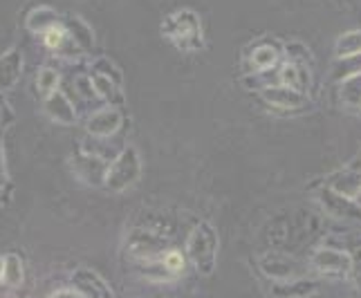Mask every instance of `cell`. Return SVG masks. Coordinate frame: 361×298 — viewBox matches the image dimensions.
Here are the masks:
<instances>
[{
    "label": "cell",
    "mask_w": 361,
    "mask_h": 298,
    "mask_svg": "<svg viewBox=\"0 0 361 298\" xmlns=\"http://www.w3.org/2000/svg\"><path fill=\"white\" fill-rule=\"evenodd\" d=\"M161 36L171 41L180 52L195 54L204 47L202 20L193 9H178L161 20Z\"/></svg>",
    "instance_id": "obj_1"
},
{
    "label": "cell",
    "mask_w": 361,
    "mask_h": 298,
    "mask_svg": "<svg viewBox=\"0 0 361 298\" xmlns=\"http://www.w3.org/2000/svg\"><path fill=\"white\" fill-rule=\"evenodd\" d=\"M218 247H220L218 233L209 222L195 225V229L189 235V242H186V254H189L191 263L202 276L214 274L218 263Z\"/></svg>",
    "instance_id": "obj_2"
},
{
    "label": "cell",
    "mask_w": 361,
    "mask_h": 298,
    "mask_svg": "<svg viewBox=\"0 0 361 298\" xmlns=\"http://www.w3.org/2000/svg\"><path fill=\"white\" fill-rule=\"evenodd\" d=\"M140 175H142V157L137 153L135 146H126V148H121V153L113 161H110L104 186L113 193H121L140 180Z\"/></svg>",
    "instance_id": "obj_3"
},
{
    "label": "cell",
    "mask_w": 361,
    "mask_h": 298,
    "mask_svg": "<svg viewBox=\"0 0 361 298\" xmlns=\"http://www.w3.org/2000/svg\"><path fill=\"white\" fill-rule=\"evenodd\" d=\"M260 97H263V101L271 110H283L285 115L301 113V110L307 108V94L305 92H298L294 88H288V85H283V83L260 90Z\"/></svg>",
    "instance_id": "obj_4"
},
{
    "label": "cell",
    "mask_w": 361,
    "mask_h": 298,
    "mask_svg": "<svg viewBox=\"0 0 361 298\" xmlns=\"http://www.w3.org/2000/svg\"><path fill=\"white\" fill-rule=\"evenodd\" d=\"M108 166L110 161L102 155H94L88 151H81L72 157V168L77 173V178L83 180L90 186H104L106 175H108Z\"/></svg>",
    "instance_id": "obj_5"
},
{
    "label": "cell",
    "mask_w": 361,
    "mask_h": 298,
    "mask_svg": "<svg viewBox=\"0 0 361 298\" xmlns=\"http://www.w3.org/2000/svg\"><path fill=\"white\" fill-rule=\"evenodd\" d=\"M319 202L332 218L345 222H361V206L357 204V200L332 191L330 186H323L319 191Z\"/></svg>",
    "instance_id": "obj_6"
},
{
    "label": "cell",
    "mask_w": 361,
    "mask_h": 298,
    "mask_svg": "<svg viewBox=\"0 0 361 298\" xmlns=\"http://www.w3.org/2000/svg\"><path fill=\"white\" fill-rule=\"evenodd\" d=\"M312 267L326 276H350L353 269V256L341 249H332V247H323L314 252Z\"/></svg>",
    "instance_id": "obj_7"
},
{
    "label": "cell",
    "mask_w": 361,
    "mask_h": 298,
    "mask_svg": "<svg viewBox=\"0 0 361 298\" xmlns=\"http://www.w3.org/2000/svg\"><path fill=\"white\" fill-rule=\"evenodd\" d=\"M70 280H72V290H77L83 298H115L110 285L94 269L88 267L74 269Z\"/></svg>",
    "instance_id": "obj_8"
},
{
    "label": "cell",
    "mask_w": 361,
    "mask_h": 298,
    "mask_svg": "<svg viewBox=\"0 0 361 298\" xmlns=\"http://www.w3.org/2000/svg\"><path fill=\"white\" fill-rule=\"evenodd\" d=\"M121 126H123L121 110L117 106H108V108L97 110L88 119L85 130H88V135L94 139H108V137H113V135H117Z\"/></svg>",
    "instance_id": "obj_9"
},
{
    "label": "cell",
    "mask_w": 361,
    "mask_h": 298,
    "mask_svg": "<svg viewBox=\"0 0 361 298\" xmlns=\"http://www.w3.org/2000/svg\"><path fill=\"white\" fill-rule=\"evenodd\" d=\"M43 110L59 126H72L77 121V106L70 101V97L63 90H54L49 97H45Z\"/></svg>",
    "instance_id": "obj_10"
},
{
    "label": "cell",
    "mask_w": 361,
    "mask_h": 298,
    "mask_svg": "<svg viewBox=\"0 0 361 298\" xmlns=\"http://www.w3.org/2000/svg\"><path fill=\"white\" fill-rule=\"evenodd\" d=\"M23 77V52L18 47H9L0 54V92L14 90Z\"/></svg>",
    "instance_id": "obj_11"
},
{
    "label": "cell",
    "mask_w": 361,
    "mask_h": 298,
    "mask_svg": "<svg viewBox=\"0 0 361 298\" xmlns=\"http://www.w3.org/2000/svg\"><path fill=\"white\" fill-rule=\"evenodd\" d=\"M281 49L279 45H274L269 41L258 43L252 54H247V68L249 72H263V70H274L281 61Z\"/></svg>",
    "instance_id": "obj_12"
},
{
    "label": "cell",
    "mask_w": 361,
    "mask_h": 298,
    "mask_svg": "<svg viewBox=\"0 0 361 298\" xmlns=\"http://www.w3.org/2000/svg\"><path fill=\"white\" fill-rule=\"evenodd\" d=\"M61 20V14L49 5H39L27 11V16H25V30H27L30 34H36L41 36L45 34L49 27H54V25H59Z\"/></svg>",
    "instance_id": "obj_13"
},
{
    "label": "cell",
    "mask_w": 361,
    "mask_h": 298,
    "mask_svg": "<svg viewBox=\"0 0 361 298\" xmlns=\"http://www.w3.org/2000/svg\"><path fill=\"white\" fill-rule=\"evenodd\" d=\"M63 27L68 30V34H70V39L77 43V47L81 49V52L85 54V52H92L94 49V32H92V27L88 23H85L81 16H77V14H70V16H66L63 20Z\"/></svg>",
    "instance_id": "obj_14"
},
{
    "label": "cell",
    "mask_w": 361,
    "mask_h": 298,
    "mask_svg": "<svg viewBox=\"0 0 361 298\" xmlns=\"http://www.w3.org/2000/svg\"><path fill=\"white\" fill-rule=\"evenodd\" d=\"M332 191H337L345 197H355L361 193V170H350V168H345V170H337V173H332V175L328 178V184Z\"/></svg>",
    "instance_id": "obj_15"
},
{
    "label": "cell",
    "mask_w": 361,
    "mask_h": 298,
    "mask_svg": "<svg viewBox=\"0 0 361 298\" xmlns=\"http://www.w3.org/2000/svg\"><path fill=\"white\" fill-rule=\"evenodd\" d=\"M90 77H92V85H94L99 99H104L108 106H117V108L123 104V85H119L113 79L104 77V74H97L92 70H90Z\"/></svg>",
    "instance_id": "obj_16"
},
{
    "label": "cell",
    "mask_w": 361,
    "mask_h": 298,
    "mask_svg": "<svg viewBox=\"0 0 361 298\" xmlns=\"http://www.w3.org/2000/svg\"><path fill=\"white\" fill-rule=\"evenodd\" d=\"M281 74V83L288 85V88H294L298 92H305L310 88V68L307 66H296V63H283L279 68Z\"/></svg>",
    "instance_id": "obj_17"
},
{
    "label": "cell",
    "mask_w": 361,
    "mask_h": 298,
    "mask_svg": "<svg viewBox=\"0 0 361 298\" xmlns=\"http://www.w3.org/2000/svg\"><path fill=\"white\" fill-rule=\"evenodd\" d=\"M130 254L148 260L157 254H161V240H157L153 233H146V231H135L133 238H130Z\"/></svg>",
    "instance_id": "obj_18"
},
{
    "label": "cell",
    "mask_w": 361,
    "mask_h": 298,
    "mask_svg": "<svg viewBox=\"0 0 361 298\" xmlns=\"http://www.w3.org/2000/svg\"><path fill=\"white\" fill-rule=\"evenodd\" d=\"M339 101L348 110L361 108V74H353L339 81Z\"/></svg>",
    "instance_id": "obj_19"
},
{
    "label": "cell",
    "mask_w": 361,
    "mask_h": 298,
    "mask_svg": "<svg viewBox=\"0 0 361 298\" xmlns=\"http://www.w3.org/2000/svg\"><path fill=\"white\" fill-rule=\"evenodd\" d=\"M317 283L314 280H290L281 283L274 287V296L276 298H307L310 294H314Z\"/></svg>",
    "instance_id": "obj_20"
},
{
    "label": "cell",
    "mask_w": 361,
    "mask_h": 298,
    "mask_svg": "<svg viewBox=\"0 0 361 298\" xmlns=\"http://www.w3.org/2000/svg\"><path fill=\"white\" fill-rule=\"evenodd\" d=\"M357 54H361V30H348L334 43V56L345 58Z\"/></svg>",
    "instance_id": "obj_21"
},
{
    "label": "cell",
    "mask_w": 361,
    "mask_h": 298,
    "mask_svg": "<svg viewBox=\"0 0 361 298\" xmlns=\"http://www.w3.org/2000/svg\"><path fill=\"white\" fill-rule=\"evenodd\" d=\"M263 271L271 278H279V280H294L298 269L294 263H288V260H279V258H265L263 263H260Z\"/></svg>",
    "instance_id": "obj_22"
},
{
    "label": "cell",
    "mask_w": 361,
    "mask_h": 298,
    "mask_svg": "<svg viewBox=\"0 0 361 298\" xmlns=\"http://www.w3.org/2000/svg\"><path fill=\"white\" fill-rule=\"evenodd\" d=\"M25 280V267H23V258L18 254H7L5 256V271H3V283L7 287L16 290L20 287Z\"/></svg>",
    "instance_id": "obj_23"
},
{
    "label": "cell",
    "mask_w": 361,
    "mask_h": 298,
    "mask_svg": "<svg viewBox=\"0 0 361 298\" xmlns=\"http://www.w3.org/2000/svg\"><path fill=\"white\" fill-rule=\"evenodd\" d=\"M59 83H61V74L56 68L52 66H43L36 72V92H39L43 99L49 97L54 90H59Z\"/></svg>",
    "instance_id": "obj_24"
},
{
    "label": "cell",
    "mask_w": 361,
    "mask_h": 298,
    "mask_svg": "<svg viewBox=\"0 0 361 298\" xmlns=\"http://www.w3.org/2000/svg\"><path fill=\"white\" fill-rule=\"evenodd\" d=\"M243 83L247 85L249 90H265L271 88V85H279L281 83V74L279 70H263V72H247V77L243 79Z\"/></svg>",
    "instance_id": "obj_25"
},
{
    "label": "cell",
    "mask_w": 361,
    "mask_h": 298,
    "mask_svg": "<svg viewBox=\"0 0 361 298\" xmlns=\"http://www.w3.org/2000/svg\"><path fill=\"white\" fill-rule=\"evenodd\" d=\"M140 274L146 278V280H155V283H164V280H171V278H176V274L164 265V260L157 258H148L142 263V269H140Z\"/></svg>",
    "instance_id": "obj_26"
},
{
    "label": "cell",
    "mask_w": 361,
    "mask_h": 298,
    "mask_svg": "<svg viewBox=\"0 0 361 298\" xmlns=\"http://www.w3.org/2000/svg\"><path fill=\"white\" fill-rule=\"evenodd\" d=\"M353 74H361V54L337 58V63L332 68V79L343 81L345 77H353Z\"/></svg>",
    "instance_id": "obj_27"
},
{
    "label": "cell",
    "mask_w": 361,
    "mask_h": 298,
    "mask_svg": "<svg viewBox=\"0 0 361 298\" xmlns=\"http://www.w3.org/2000/svg\"><path fill=\"white\" fill-rule=\"evenodd\" d=\"M283 54L288 56L290 63H296V66H307L312 63V52L298 41H292V43H285L283 45Z\"/></svg>",
    "instance_id": "obj_28"
},
{
    "label": "cell",
    "mask_w": 361,
    "mask_h": 298,
    "mask_svg": "<svg viewBox=\"0 0 361 298\" xmlns=\"http://www.w3.org/2000/svg\"><path fill=\"white\" fill-rule=\"evenodd\" d=\"M90 70L97 72V74H104V77H108V79H113L115 83L123 85V74H121V70L115 66V61H110L108 56H97L92 61Z\"/></svg>",
    "instance_id": "obj_29"
},
{
    "label": "cell",
    "mask_w": 361,
    "mask_h": 298,
    "mask_svg": "<svg viewBox=\"0 0 361 298\" xmlns=\"http://www.w3.org/2000/svg\"><path fill=\"white\" fill-rule=\"evenodd\" d=\"M161 260H164V265L173 271V274H182L184 271V256L176 249H169L166 254H161Z\"/></svg>",
    "instance_id": "obj_30"
},
{
    "label": "cell",
    "mask_w": 361,
    "mask_h": 298,
    "mask_svg": "<svg viewBox=\"0 0 361 298\" xmlns=\"http://www.w3.org/2000/svg\"><path fill=\"white\" fill-rule=\"evenodd\" d=\"M350 276L355 280V285L361 290V249H357L353 254V269H350Z\"/></svg>",
    "instance_id": "obj_31"
},
{
    "label": "cell",
    "mask_w": 361,
    "mask_h": 298,
    "mask_svg": "<svg viewBox=\"0 0 361 298\" xmlns=\"http://www.w3.org/2000/svg\"><path fill=\"white\" fill-rule=\"evenodd\" d=\"M49 298H83L77 290H56Z\"/></svg>",
    "instance_id": "obj_32"
},
{
    "label": "cell",
    "mask_w": 361,
    "mask_h": 298,
    "mask_svg": "<svg viewBox=\"0 0 361 298\" xmlns=\"http://www.w3.org/2000/svg\"><path fill=\"white\" fill-rule=\"evenodd\" d=\"M5 182V151H3V135H0V186Z\"/></svg>",
    "instance_id": "obj_33"
},
{
    "label": "cell",
    "mask_w": 361,
    "mask_h": 298,
    "mask_svg": "<svg viewBox=\"0 0 361 298\" xmlns=\"http://www.w3.org/2000/svg\"><path fill=\"white\" fill-rule=\"evenodd\" d=\"M5 104H3V99H0V128H3L5 126Z\"/></svg>",
    "instance_id": "obj_34"
},
{
    "label": "cell",
    "mask_w": 361,
    "mask_h": 298,
    "mask_svg": "<svg viewBox=\"0 0 361 298\" xmlns=\"http://www.w3.org/2000/svg\"><path fill=\"white\" fill-rule=\"evenodd\" d=\"M3 271H5V256H0V283H3Z\"/></svg>",
    "instance_id": "obj_35"
},
{
    "label": "cell",
    "mask_w": 361,
    "mask_h": 298,
    "mask_svg": "<svg viewBox=\"0 0 361 298\" xmlns=\"http://www.w3.org/2000/svg\"><path fill=\"white\" fill-rule=\"evenodd\" d=\"M355 200H357V204H359V206H361V193H359V195H357V197H355Z\"/></svg>",
    "instance_id": "obj_36"
}]
</instances>
